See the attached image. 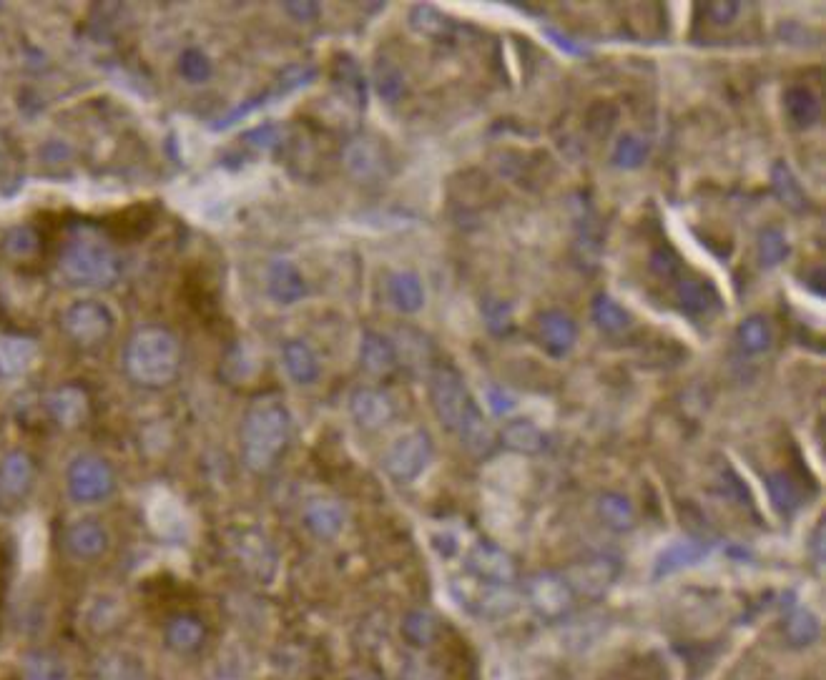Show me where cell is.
<instances>
[{
    "mask_svg": "<svg viewBox=\"0 0 826 680\" xmlns=\"http://www.w3.org/2000/svg\"><path fill=\"white\" fill-rule=\"evenodd\" d=\"M430 404L447 432L462 442L472 457H488L495 450V432L472 399L457 369L440 364L430 372Z\"/></svg>",
    "mask_w": 826,
    "mask_h": 680,
    "instance_id": "cell-1",
    "label": "cell"
},
{
    "mask_svg": "<svg viewBox=\"0 0 826 680\" xmlns=\"http://www.w3.org/2000/svg\"><path fill=\"white\" fill-rule=\"evenodd\" d=\"M292 437V415L282 397L254 399L244 415L242 457L252 472H269L284 455Z\"/></svg>",
    "mask_w": 826,
    "mask_h": 680,
    "instance_id": "cell-2",
    "label": "cell"
},
{
    "mask_svg": "<svg viewBox=\"0 0 826 680\" xmlns=\"http://www.w3.org/2000/svg\"><path fill=\"white\" fill-rule=\"evenodd\" d=\"M181 364L179 339L164 327H144L126 347V369L141 387L161 389L174 382Z\"/></svg>",
    "mask_w": 826,
    "mask_h": 680,
    "instance_id": "cell-3",
    "label": "cell"
},
{
    "mask_svg": "<svg viewBox=\"0 0 826 680\" xmlns=\"http://www.w3.org/2000/svg\"><path fill=\"white\" fill-rule=\"evenodd\" d=\"M61 269L83 287H108L118 277V256L96 229H78L61 251Z\"/></svg>",
    "mask_w": 826,
    "mask_h": 680,
    "instance_id": "cell-4",
    "label": "cell"
},
{
    "mask_svg": "<svg viewBox=\"0 0 826 680\" xmlns=\"http://www.w3.org/2000/svg\"><path fill=\"white\" fill-rule=\"evenodd\" d=\"M452 595L467 613L488 620L505 618L518 605V593L513 590V585L483 583V580L472 578V575L452 580Z\"/></svg>",
    "mask_w": 826,
    "mask_h": 680,
    "instance_id": "cell-5",
    "label": "cell"
},
{
    "mask_svg": "<svg viewBox=\"0 0 826 680\" xmlns=\"http://www.w3.org/2000/svg\"><path fill=\"white\" fill-rule=\"evenodd\" d=\"M432 455H435V447H432L430 435L427 430H407L387 447L385 457H382V465H385V472L392 477L395 482H415L422 472L430 467Z\"/></svg>",
    "mask_w": 826,
    "mask_h": 680,
    "instance_id": "cell-6",
    "label": "cell"
},
{
    "mask_svg": "<svg viewBox=\"0 0 826 680\" xmlns=\"http://www.w3.org/2000/svg\"><path fill=\"white\" fill-rule=\"evenodd\" d=\"M68 495L81 505L103 502L116 490V475L111 465L96 455H81L68 465L66 472Z\"/></svg>",
    "mask_w": 826,
    "mask_h": 680,
    "instance_id": "cell-7",
    "label": "cell"
},
{
    "mask_svg": "<svg viewBox=\"0 0 826 680\" xmlns=\"http://www.w3.org/2000/svg\"><path fill=\"white\" fill-rule=\"evenodd\" d=\"M530 610L543 620H560L573 610L575 593L563 573H538L525 580L523 588Z\"/></svg>",
    "mask_w": 826,
    "mask_h": 680,
    "instance_id": "cell-8",
    "label": "cell"
},
{
    "mask_svg": "<svg viewBox=\"0 0 826 680\" xmlns=\"http://www.w3.org/2000/svg\"><path fill=\"white\" fill-rule=\"evenodd\" d=\"M63 329L68 337L78 344H98L111 334L113 314L106 304L83 299V302L71 304L63 314Z\"/></svg>",
    "mask_w": 826,
    "mask_h": 680,
    "instance_id": "cell-9",
    "label": "cell"
},
{
    "mask_svg": "<svg viewBox=\"0 0 826 680\" xmlns=\"http://www.w3.org/2000/svg\"><path fill=\"white\" fill-rule=\"evenodd\" d=\"M673 297H676L678 312L691 319L711 317L721 309V294L716 284L698 274H681L673 282Z\"/></svg>",
    "mask_w": 826,
    "mask_h": 680,
    "instance_id": "cell-10",
    "label": "cell"
},
{
    "mask_svg": "<svg viewBox=\"0 0 826 680\" xmlns=\"http://www.w3.org/2000/svg\"><path fill=\"white\" fill-rule=\"evenodd\" d=\"M621 575V565L618 560L606 558V555H596V558H585L575 563L573 568L565 573V580L570 583L575 595H585V598H601L608 593L616 578Z\"/></svg>",
    "mask_w": 826,
    "mask_h": 680,
    "instance_id": "cell-11",
    "label": "cell"
},
{
    "mask_svg": "<svg viewBox=\"0 0 826 680\" xmlns=\"http://www.w3.org/2000/svg\"><path fill=\"white\" fill-rule=\"evenodd\" d=\"M467 575L483 580V583L495 585H513L515 583V560L498 548L495 542H478L467 555Z\"/></svg>",
    "mask_w": 826,
    "mask_h": 680,
    "instance_id": "cell-12",
    "label": "cell"
},
{
    "mask_svg": "<svg viewBox=\"0 0 826 680\" xmlns=\"http://www.w3.org/2000/svg\"><path fill=\"white\" fill-rule=\"evenodd\" d=\"M535 332H538L540 347L555 359L568 357L578 342V324L563 309H545L543 314H538Z\"/></svg>",
    "mask_w": 826,
    "mask_h": 680,
    "instance_id": "cell-13",
    "label": "cell"
},
{
    "mask_svg": "<svg viewBox=\"0 0 826 680\" xmlns=\"http://www.w3.org/2000/svg\"><path fill=\"white\" fill-rule=\"evenodd\" d=\"M349 415L362 430L377 432L387 427L395 417V404L390 394L375 387H357L349 394Z\"/></svg>",
    "mask_w": 826,
    "mask_h": 680,
    "instance_id": "cell-14",
    "label": "cell"
},
{
    "mask_svg": "<svg viewBox=\"0 0 826 680\" xmlns=\"http://www.w3.org/2000/svg\"><path fill=\"white\" fill-rule=\"evenodd\" d=\"M234 553L239 563L244 565V570L252 573L257 580L269 583L277 573V550L262 532H239V537L234 540Z\"/></svg>",
    "mask_w": 826,
    "mask_h": 680,
    "instance_id": "cell-15",
    "label": "cell"
},
{
    "mask_svg": "<svg viewBox=\"0 0 826 680\" xmlns=\"http://www.w3.org/2000/svg\"><path fill=\"white\" fill-rule=\"evenodd\" d=\"M267 292L282 307H292V304L302 302L307 297L309 287L302 271L292 264L289 259H274L267 271Z\"/></svg>",
    "mask_w": 826,
    "mask_h": 680,
    "instance_id": "cell-16",
    "label": "cell"
},
{
    "mask_svg": "<svg viewBox=\"0 0 826 680\" xmlns=\"http://www.w3.org/2000/svg\"><path fill=\"white\" fill-rule=\"evenodd\" d=\"M344 166H347L349 174L357 176L360 181H375L380 176H385L387 156L375 139L362 136V139H354L347 144V149H344Z\"/></svg>",
    "mask_w": 826,
    "mask_h": 680,
    "instance_id": "cell-17",
    "label": "cell"
},
{
    "mask_svg": "<svg viewBox=\"0 0 826 680\" xmlns=\"http://www.w3.org/2000/svg\"><path fill=\"white\" fill-rule=\"evenodd\" d=\"M344 522H347L344 507L332 497H312L304 505V525L309 527L312 535L322 537V540L337 537L344 530Z\"/></svg>",
    "mask_w": 826,
    "mask_h": 680,
    "instance_id": "cell-18",
    "label": "cell"
},
{
    "mask_svg": "<svg viewBox=\"0 0 826 680\" xmlns=\"http://www.w3.org/2000/svg\"><path fill=\"white\" fill-rule=\"evenodd\" d=\"M66 545L68 550H71V555H76V558L93 560L98 558V555L106 553L108 532L106 527L98 520H93V517H83V520H76L66 530Z\"/></svg>",
    "mask_w": 826,
    "mask_h": 680,
    "instance_id": "cell-19",
    "label": "cell"
},
{
    "mask_svg": "<svg viewBox=\"0 0 826 680\" xmlns=\"http://www.w3.org/2000/svg\"><path fill=\"white\" fill-rule=\"evenodd\" d=\"M784 113L791 126L799 131H809L821 121L819 96L804 83H791L784 88Z\"/></svg>",
    "mask_w": 826,
    "mask_h": 680,
    "instance_id": "cell-20",
    "label": "cell"
},
{
    "mask_svg": "<svg viewBox=\"0 0 826 680\" xmlns=\"http://www.w3.org/2000/svg\"><path fill=\"white\" fill-rule=\"evenodd\" d=\"M36 359L38 347L33 339L18 337V334H3L0 337V377H23L36 364Z\"/></svg>",
    "mask_w": 826,
    "mask_h": 680,
    "instance_id": "cell-21",
    "label": "cell"
},
{
    "mask_svg": "<svg viewBox=\"0 0 826 680\" xmlns=\"http://www.w3.org/2000/svg\"><path fill=\"white\" fill-rule=\"evenodd\" d=\"M33 477H36V467L31 457L21 450L11 452L0 462V495L18 500L33 487Z\"/></svg>",
    "mask_w": 826,
    "mask_h": 680,
    "instance_id": "cell-22",
    "label": "cell"
},
{
    "mask_svg": "<svg viewBox=\"0 0 826 680\" xmlns=\"http://www.w3.org/2000/svg\"><path fill=\"white\" fill-rule=\"evenodd\" d=\"M771 191L779 199V204L786 206L791 214H806V211H811L809 194H806V189L801 186V181L796 179V174L786 161H776L771 166Z\"/></svg>",
    "mask_w": 826,
    "mask_h": 680,
    "instance_id": "cell-23",
    "label": "cell"
},
{
    "mask_svg": "<svg viewBox=\"0 0 826 680\" xmlns=\"http://www.w3.org/2000/svg\"><path fill=\"white\" fill-rule=\"evenodd\" d=\"M334 86L342 93V98L347 103H352L357 111H365L367 106V78L362 73L360 63L354 61L349 53H342L334 61Z\"/></svg>",
    "mask_w": 826,
    "mask_h": 680,
    "instance_id": "cell-24",
    "label": "cell"
},
{
    "mask_svg": "<svg viewBox=\"0 0 826 680\" xmlns=\"http://www.w3.org/2000/svg\"><path fill=\"white\" fill-rule=\"evenodd\" d=\"M387 297L402 314H415L425 307V287L415 271H392L387 279Z\"/></svg>",
    "mask_w": 826,
    "mask_h": 680,
    "instance_id": "cell-25",
    "label": "cell"
},
{
    "mask_svg": "<svg viewBox=\"0 0 826 680\" xmlns=\"http://www.w3.org/2000/svg\"><path fill=\"white\" fill-rule=\"evenodd\" d=\"M397 347L390 337L367 329L360 342V364L370 374H390L397 367Z\"/></svg>",
    "mask_w": 826,
    "mask_h": 680,
    "instance_id": "cell-26",
    "label": "cell"
},
{
    "mask_svg": "<svg viewBox=\"0 0 826 680\" xmlns=\"http://www.w3.org/2000/svg\"><path fill=\"white\" fill-rule=\"evenodd\" d=\"M48 410H51L53 420H56L58 425L76 427L86 420L88 397L81 387L66 384V387L51 392V397H48Z\"/></svg>",
    "mask_w": 826,
    "mask_h": 680,
    "instance_id": "cell-27",
    "label": "cell"
},
{
    "mask_svg": "<svg viewBox=\"0 0 826 680\" xmlns=\"http://www.w3.org/2000/svg\"><path fill=\"white\" fill-rule=\"evenodd\" d=\"M282 362L297 384H314L319 379V359L304 339H289L282 347Z\"/></svg>",
    "mask_w": 826,
    "mask_h": 680,
    "instance_id": "cell-28",
    "label": "cell"
},
{
    "mask_svg": "<svg viewBox=\"0 0 826 680\" xmlns=\"http://www.w3.org/2000/svg\"><path fill=\"white\" fill-rule=\"evenodd\" d=\"M706 555H708V548L698 540L673 542L671 548H666L661 555H658L656 578H661V575L678 573V570H683V568H691V565L701 563Z\"/></svg>",
    "mask_w": 826,
    "mask_h": 680,
    "instance_id": "cell-29",
    "label": "cell"
},
{
    "mask_svg": "<svg viewBox=\"0 0 826 680\" xmlns=\"http://www.w3.org/2000/svg\"><path fill=\"white\" fill-rule=\"evenodd\" d=\"M593 322L606 334H626L633 327V314L616 302L611 294H598L590 304Z\"/></svg>",
    "mask_w": 826,
    "mask_h": 680,
    "instance_id": "cell-30",
    "label": "cell"
},
{
    "mask_svg": "<svg viewBox=\"0 0 826 680\" xmlns=\"http://www.w3.org/2000/svg\"><path fill=\"white\" fill-rule=\"evenodd\" d=\"M166 645L176 653H194L201 643H204V625L194 615H176L166 623Z\"/></svg>",
    "mask_w": 826,
    "mask_h": 680,
    "instance_id": "cell-31",
    "label": "cell"
},
{
    "mask_svg": "<svg viewBox=\"0 0 826 680\" xmlns=\"http://www.w3.org/2000/svg\"><path fill=\"white\" fill-rule=\"evenodd\" d=\"M503 445L508 450L518 452V455H540V452L548 447V440H545L543 430L538 425H533L530 420H515L510 425H505L503 430Z\"/></svg>",
    "mask_w": 826,
    "mask_h": 680,
    "instance_id": "cell-32",
    "label": "cell"
},
{
    "mask_svg": "<svg viewBox=\"0 0 826 680\" xmlns=\"http://www.w3.org/2000/svg\"><path fill=\"white\" fill-rule=\"evenodd\" d=\"M146 670L136 655L126 650H111L103 658H98L96 680H144Z\"/></svg>",
    "mask_w": 826,
    "mask_h": 680,
    "instance_id": "cell-33",
    "label": "cell"
},
{
    "mask_svg": "<svg viewBox=\"0 0 826 680\" xmlns=\"http://www.w3.org/2000/svg\"><path fill=\"white\" fill-rule=\"evenodd\" d=\"M410 26H412V31H417L425 38H432V41L450 38L452 31H455L452 18L445 16L442 11H437L435 6H427V3H417V6H412Z\"/></svg>",
    "mask_w": 826,
    "mask_h": 680,
    "instance_id": "cell-34",
    "label": "cell"
},
{
    "mask_svg": "<svg viewBox=\"0 0 826 680\" xmlns=\"http://www.w3.org/2000/svg\"><path fill=\"white\" fill-rule=\"evenodd\" d=\"M736 342L746 354H766L774 344V329L769 319L761 314H751L736 327Z\"/></svg>",
    "mask_w": 826,
    "mask_h": 680,
    "instance_id": "cell-35",
    "label": "cell"
},
{
    "mask_svg": "<svg viewBox=\"0 0 826 680\" xmlns=\"http://www.w3.org/2000/svg\"><path fill=\"white\" fill-rule=\"evenodd\" d=\"M598 515H601L603 525L616 532H626L636 525V510L621 492H603L598 497Z\"/></svg>",
    "mask_w": 826,
    "mask_h": 680,
    "instance_id": "cell-36",
    "label": "cell"
},
{
    "mask_svg": "<svg viewBox=\"0 0 826 680\" xmlns=\"http://www.w3.org/2000/svg\"><path fill=\"white\" fill-rule=\"evenodd\" d=\"M756 254H759L761 266H766V269L784 264L791 254V241L786 236V231L781 226H766V229H761L759 239H756Z\"/></svg>",
    "mask_w": 826,
    "mask_h": 680,
    "instance_id": "cell-37",
    "label": "cell"
},
{
    "mask_svg": "<svg viewBox=\"0 0 826 680\" xmlns=\"http://www.w3.org/2000/svg\"><path fill=\"white\" fill-rule=\"evenodd\" d=\"M766 490H769L771 505L781 512V515H794L801 507V492L799 485L791 480V475L786 472H771L766 475Z\"/></svg>",
    "mask_w": 826,
    "mask_h": 680,
    "instance_id": "cell-38",
    "label": "cell"
},
{
    "mask_svg": "<svg viewBox=\"0 0 826 680\" xmlns=\"http://www.w3.org/2000/svg\"><path fill=\"white\" fill-rule=\"evenodd\" d=\"M375 88L385 103L402 101L407 93V81L402 68L397 63H392L390 58H380L375 63Z\"/></svg>",
    "mask_w": 826,
    "mask_h": 680,
    "instance_id": "cell-39",
    "label": "cell"
},
{
    "mask_svg": "<svg viewBox=\"0 0 826 680\" xmlns=\"http://www.w3.org/2000/svg\"><path fill=\"white\" fill-rule=\"evenodd\" d=\"M651 156V144L648 139L638 136V133H623L621 139L616 141V149H613V166L618 169H641L643 164Z\"/></svg>",
    "mask_w": 826,
    "mask_h": 680,
    "instance_id": "cell-40",
    "label": "cell"
},
{
    "mask_svg": "<svg viewBox=\"0 0 826 680\" xmlns=\"http://www.w3.org/2000/svg\"><path fill=\"white\" fill-rule=\"evenodd\" d=\"M784 633L789 638L791 645L796 648H804V645H811L821 633V625L816 620V615L806 608H796L791 610L789 618L784 623Z\"/></svg>",
    "mask_w": 826,
    "mask_h": 680,
    "instance_id": "cell-41",
    "label": "cell"
},
{
    "mask_svg": "<svg viewBox=\"0 0 826 680\" xmlns=\"http://www.w3.org/2000/svg\"><path fill=\"white\" fill-rule=\"evenodd\" d=\"M618 118H621V111H618L616 103L611 101H596L590 103L588 111H585V131L593 136V139L603 141L608 139L616 128Z\"/></svg>",
    "mask_w": 826,
    "mask_h": 680,
    "instance_id": "cell-42",
    "label": "cell"
},
{
    "mask_svg": "<svg viewBox=\"0 0 826 680\" xmlns=\"http://www.w3.org/2000/svg\"><path fill=\"white\" fill-rule=\"evenodd\" d=\"M23 678L26 680H66V665L61 658L46 650H33L23 660Z\"/></svg>",
    "mask_w": 826,
    "mask_h": 680,
    "instance_id": "cell-43",
    "label": "cell"
},
{
    "mask_svg": "<svg viewBox=\"0 0 826 680\" xmlns=\"http://www.w3.org/2000/svg\"><path fill=\"white\" fill-rule=\"evenodd\" d=\"M648 269H651L653 277H658L661 282H676L683 274V261L673 246L658 244L656 249L651 251V256H648Z\"/></svg>",
    "mask_w": 826,
    "mask_h": 680,
    "instance_id": "cell-44",
    "label": "cell"
},
{
    "mask_svg": "<svg viewBox=\"0 0 826 680\" xmlns=\"http://www.w3.org/2000/svg\"><path fill=\"white\" fill-rule=\"evenodd\" d=\"M483 319L485 327L495 334V337H505V334L513 332L515 327V317H513V304L505 302V299L490 297L483 302Z\"/></svg>",
    "mask_w": 826,
    "mask_h": 680,
    "instance_id": "cell-45",
    "label": "cell"
},
{
    "mask_svg": "<svg viewBox=\"0 0 826 680\" xmlns=\"http://www.w3.org/2000/svg\"><path fill=\"white\" fill-rule=\"evenodd\" d=\"M179 73L186 83H206L214 73V66L201 48H186L179 58Z\"/></svg>",
    "mask_w": 826,
    "mask_h": 680,
    "instance_id": "cell-46",
    "label": "cell"
},
{
    "mask_svg": "<svg viewBox=\"0 0 826 680\" xmlns=\"http://www.w3.org/2000/svg\"><path fill=\"white\" fill-rule=\"evenodd\" d=\"M156 507H159V512L154 515V520H161V517H164V522H156V530H159L161 535L176 537L179 532H184V515H181V510L174 505V502L161 500L159 497Z\"/></svg>",
    "mask_w": 826,
    "mask_h": 680,
    "instance_id": "cell-47",
    "label": "cell"
},
{
    "mask_svg": "<svg viewBox=\"0 0 826 680\" xmlns=\"http://www.w3.org/2000/svg\"><path fill=\"white\" fill-rule=\"evenodd\" d=\"M703 13L714 26H731V23L739 18V13L744 11L741 3L736 0H719V3H703Z\"/></svg>",
    "mask_w": 826,
    "mask_h": 680,
    "instance_id": "cell-48",
    "label": "cell"
},
{
    "mask_svg": "<svg viewBox=\"0 0 826 680\" xmlns=\"http://www.w3.org/2000/svg\"><path fill=\"white\" fill-rule=\"evenodd\" d=\"M485 402H488L490 412H493L495 417H508L510 412L518 407L515 394L510 392V389L500 387V384H490V387L485 389Z\"/></svg>",
    "mask_w": 826,
    "mask_h": 680,
    "instance_id": "cell-49",
    "label": "cell"
},
{
    "mask_svg": "<svg viewBox=\"0 0 826 680\" xmlns=\"http://www.w3.org/2000/svg\"><path fill=\"white\" fill-rule=\"evenodd\" d=\"M432 633H435V620H432L430 615L422 613V610H415V613L407 615L405 635L412 640V643H417V645L427 643V640L432 638Z\"/></svg>",
    "mask_w": 826,
    "mask_h": 680,
    "instance_id": "cell-50",
    "label": "cell"
},
{
    "mask_svg": "<svg viewBox=\"0 0 826 680\" xmlns=\"http://www.w3.org/2000/svg\"><path fill=\"white\" fill-rule=\"evenodd\" d=\"M282 8L297 23H314L319 18V11H322L319 3H314V0H289Z\"/></svg>",
    "mask_w": 826,
    "mask_h": 680,
    "instance_id": "cell-51",
    "label": "cell"
},
{
    "mask_svg": "<svg viewBox=\"0 0 826 680\" xmlns=\"http://www.w3.org/2000/svg\"><path fill=\"white\" fill-rule=\"evenodd\" d=\"M36 244H38L36 234H33L28 226H18V229H13L6 239L8 249H11L13 254H21V256L31 254V251L36 249Z\"/></svg>",
    "mask_w": 826,
    "mask_h": 680,
    "instance_id": "cell-52",
    "label": "cell"
},
{
    "mask_svg": "<svg viewBox=\"0 0 826 680\" xmlns=\"http://www.w3.org/2000/svg\"><path fill=\"white\" fill-rule=\"evenodd\" d=\"M279 139H282V128L279 126H259L244 136V141L257 146V149H272V146L279 144Z\"/></svg>",
    "mask_w": 826,
    "mask_h": 680,
    "instance_id": "cell-53",
    "label": "cell"
},
{
    "mask_svg": "<svg viewBox=\"0 0 826 680\" xmlns=\"http://www.w3.org/2000/svg\"><path fill=\"white\" fill-rule=\"evenodd\" d=\"M545 33H548L550 41H553L555 46L560 48V51L568 53V56H583V53H585V46H580V43L570 41L568 36H563V33L555 31V28H545Z\"/></svg>",
    "mask_w": 826,
    "mask_h": 680,
    "instance_id": "cell-54",
    "label": "cell"
},
{
    "mask_svg": "<svg viewBox=\"0 0 826 680\" xmlns=\"http://www.w3.org/2000/svg\"><path fill=\"white\" fill-rule=\"evenodd\" d=\"M354 680H375V678H354Z\"/></svg>",
    "mask_w": 826,
    "mask_h": 680,
    "instance_id": "cell-55",
    "label": "cell"
}]
</instances>
